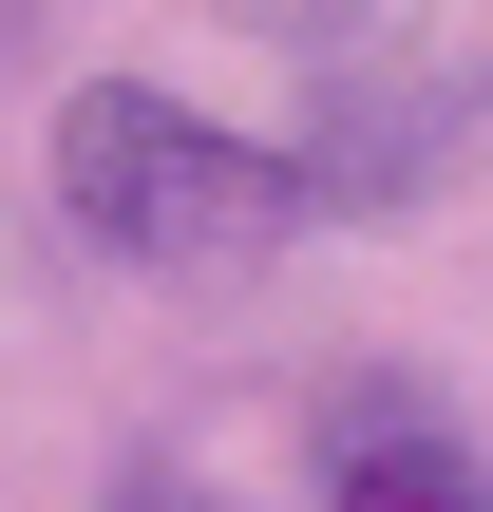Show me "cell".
<instances>
[{
    "label": "cell",
    "instance_id": "6da1fadb",
    "mask_svg": "<svg viewBox=\"0 0 493 512\" xmlns=\"http://www.w3.org/2000/svg\"><path fill=\"white\" fill-rule=\"evenodd\" d=\"M57 209H76L114 266H266V247L323 209V171L209 133V114L152 95V76H95V95H57Z\"/></svg>",
    "mask_w": 493,
    "mask_h": 512
},
{
    "label": "cell",
    "instance_id": "7a4b0ae2",
    "mask_svg": "<svg viewBox=\"0 0 493 512\" xmlns=\"http://www.w3.org/2000/svg\"><path fill=\"white\" fill-rule=\"evenodd\" d=\"M323 512H493V456L418 380H342V418H323Z\"/></svg>",
    "mask_w": 493,
    "mask_h": 512
},
{
    "label": "cell",
    "instance_id": "3957f363",
    "mask_svg": "<svg viewBox=\"0 0 493 512\" xmlns=\"http://www.w3.org/2000/svg\"><path fill=\"white\" fill-rule=\"evenodd\" d=\"M114 512H228L209 475H114Z\"/></svg>",
    "mask_w": 493,
    "mask_h": 512
},
{
    "label": "cell",
    "instance_id": "277c9868",
    "mask_svg": "<svg viewBox=\"0 0 493 512\" xmlns=\"http://www.w3.org/2000/svg\"><path fill=\"white\" fill-rule=\"evenodd\" d=\"M266 19H342V0H266Z\"/></svg>",
    "mask_w": 493,
    "mask_h": 512
},
{
    "label": "cell",
    "instance_id": "5b68a950",
    "mask_svg": "<svg viewBox=\"0 0 493 512\" xmlns=\"http://www.w3.org/2000/svg\"><path fill=\"white\" fill-rule=\"evenodd\" d=\"M0 38H19V0H0Z\"/></svg>",
    "mask_w": 493,
    "mask_h": 512
}]
</instances>
